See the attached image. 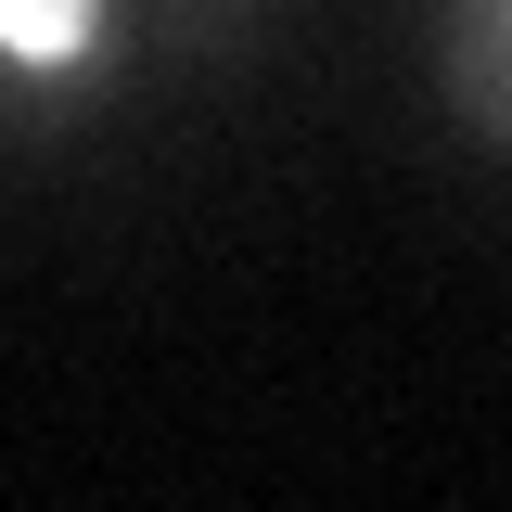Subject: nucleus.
<instances>
[{"mask_svg": "<svg viewBox=\"0 0 512 512\" xmlns=\"http://www.w3.org/2000/svg\"><path fill=\"white\" fill-rule=\"evenodd\" d=\"M90 39H103V0H0V64H26V77L90 64Z\"/></svg>", "mask_w": 512, "mask_h": 512, "instance_id": "f257e3e1", "label": "nucleus"}]
</instances>
